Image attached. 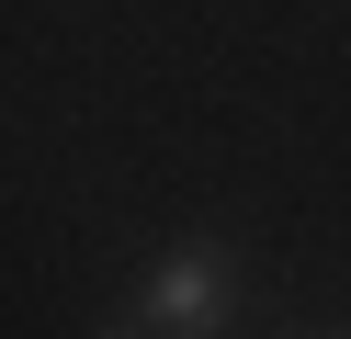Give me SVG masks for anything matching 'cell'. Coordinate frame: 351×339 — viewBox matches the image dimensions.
Returning a JSON list of instances; mask_svg holds the SVG:
<instances>
[{"label": "cell", "instance_id": "6da1fadb", "mask_svg": "<svg viewBox=\"0 0 351 339\" xmlns=\"http://www.w3.org/2000/svg\"><path fill=\"white\" fill-rule=\"evenodd\" d=\"M136 316H147V328H170V339H215V328L238 316V271H227V249H215V238L159 249V260H147V283H136Z\"/></svg>", "mask_w": 351, "mask_h": 339}, {"label": "cell", "instance_id": "7a4b0ae2", "mask_svg": "<svg viewBox=\"0 0 351 339\" xmlns=\"http://www.w3.org/2000/svg\"><path fill=\"white\" fill-rule=\"evenodd\" d=\"M91 339H170V328H147V316H114V328H91Z\"/></svg>", "mask_w": 351, "mask_h": 339}, {"label": "cell", "instance_id": "3957f363", "mask_svg": "<svg viewBox=\"0 0 351 339\" xmlns=\"http://www.w3.org/2000/svg\"><path fill=\"white\" fill-rule=\"evenodd\" d=\"M283 339H328V328H283Z\"/></svg>", "mask_w": 351, "mask_h": 339}]
</instances>
